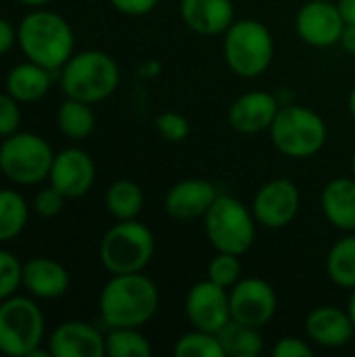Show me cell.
<instances>
[{"label":"cell","mask_w":355,"mask_h":357,"mask_svg":"<svg viewBox=\"0 0 355 357\" xmlns=\"http://www.w3.org/2000/svg\"><path fill=\"white\" fill-rule=\"evenodd\" d=\"M98 310L109 328H142L159 310V289L142 272L113 274L100 291Z\"/></svg>","instance_id":"1"},{"label":"cell","mask_w":355,"mask_h":357,"mask_svg":"<svg viewBox=\"0 0 355 357\" xmlns=\"http://www.w3.org/2000/svg\"><path fill=\"white\" fill-rule=\"evenodd\" d=\"M17 44L27 61H33L52 73L61 71L75 52V36L69 21L46 8H36L21 19Z\"/></svg>","instance_id":"2"},{"label":"cell","mask_w":355,"mask_h":357,"mask_svg":"<svg viewBox=\"0 0 355 357\" xmlns=\"http://www.w3.org/2000/svg\"><path fill=\"white\" fill-rule=\"evenodd\" d=\"M121 73L117 61L103 50H82L61 69V90L69 98L90 105L103 102L115 94Z\"/></svg>","instance_id":"3"},{"label":"cell","mask_w":355,"mask_h":357,"mask_svg":"<svg viewBox=\"0 0 355 357\" xmlns=\"http://www.w3.org/2000/svg\"><path fill=\"white\" fill-rule=\"evenodd\" d=\"M224 59L232 73L243 79L259 77L274 59V38L257 19H236L224 33Z\"/></svg>","instance_id":"4"},{"label":"cell","mask_w":355,"mask_h":357,"mask_svg":"<svg viewBox=\"0 0 355 357\" xmlns=\"http://www.w3.org/2000/svg\"><path fill=\"white\" fill-rule=\"evenodd\" d=\"M268 132L276 151L291 159H310L328 140L326 121L314 109L301 105H280Z\"/></svg>","instance_id":"5"},{"label":"cell","mask_w":355,"mask_h":357,"mask_svg":"<svg viewBox=\"0 0 355 357\" xmlns=\"http://www.w3.org/2000/svg\"><path fill=\"white\" fill-rule=\"evenodd\" d=\"M98 255L109 274L142 272L155 255V236L146 224L121 220L105 232Z\"/></svg>","instance_id":"6"},{"label":"cell","mask_w":355,"mask_h":357,"mask_svg":"<svg viewBox=\"0 0 355 357\" xmlns=\"http://www.w3.org/2000/svg\"><path fill=\"white\" fill-rule=\"evenodd\" d=\"M207 241L216 251L245 255L255 243V215L239 199L218 195L209 211L203 215Z\"/></svg>","instance_id":"7"},{"label":"cell","mask_w":355,"mask_h":357,"mask_svg":"<svg viewBox=\"0 0 355 357\" xmlns=\"http://www.w3.org/2000/svg\"><path fill=\"white\" fill-rule=\"evenodd\" d=\"M52 159L50 144L33 132H15L0 144V174L21 186L48 180Z\"/></svg>","instance_id":"8"},{"label":"cell","mask_w":355,"mask_h":357,"mask_svg":"<svg viewBox=\"0 0 355 357\" xmlns=\"http://www.w3.org/2000/svg\"><path fill=\"white\" fill-rule=\"evenodd\" d=\"M44 339V314L27 297H8L0 301V354L29 357Z\"/></svg>","instance_id":"9"},{"label":"cell","mask_w":355,"mask_h":357,"mask_svg":"<svg viewBox=\"0 0 355 357\" xmlns=\"http://www.w3.org/2000/svg\"><path fill=\"white\" fill-rule=\"evenodd\" d=\"M230 293V314L232 320L247 326L264 328L272 322L278 310V297L274 287L264 278H241Z\"/></svg>","instance_id":"10"},{"label":"cell","mask_w":355,"mask_h":357,"mask_svg":"<svg viewBox=\"0 0 355 357\" xmlns=\"http://www.w3.org/2000/svg\"><path fill=\"white\" fill-rule=\"evenodd\" d=\"M299 207L301 192L297 184L289 178H274L257 190L251 211L259 226L280 230L297 218Z\"/></svg>","instance_id":"11"},{"label":"cell","mask_w":355,"mask_h":357,"mask_svg":"<svg viewBox=\"0 0 355 357\" xmlns=\"http://www.w3.org/2000/svg\"><path fill=\"white\" fill-rule=\"evenodd\" d=\"M184 312L192 328L218 335L230 320V293L228 289L207 280L190 287L184 299Z\"/></svg>","instance_id":"12"},{"label":"cell","mask_w":355,"mask_h":357,"mask_svg":"<svg viewBox=\"0 0 355 357\" xmlns=\"http://www.w3.org/2000/svg\"><path fill=\"white\" fill-rule=\"evenodd\" d=\"M345 21L337 8V2L308 0L295 15V31L299 40L314 48H331L339 44Z\"/></svg>","instance_id":"13"},{"label":"cell","mask_w":355,"mask_h":357,"mask_svg":"<svg viewBox=\"0 0 355 357\" xmlns=\"http://www.w3.org/2000/svg\"><path fill=\"white\" fill-rule=\"evenodd\" d=\"M96 180L94 159L77 146L54 153L52 167L48 174L50 186H54L67 201L84 197Z\"/></svg>","instance_id":"14"},{"label":"cell","mask_w":355,"mask_h":357,"mask_svg":"<svg viewBox=\"0 0 355 357\" xmlns=\"http://www.w3.org/2000/svg\"><path fill=\"white\" fill-rule=\"evenodd\" d=\"M218 188L205 178H186L176 182L163 199L165 213L180 222H190L203 218L213 201L218 199Z\"/></svg>","instance_id":"15"},{"label":"cell","mask_w":355,"mask_h":357,"mask_svg":"<svg viewBox=\"0 0 355 357\" xmlns=\"http://www.w3.org/2000/svg\"><path fill=\"white\" fill-rule=\"evenodd\" d=\"M280 102L274 94L251 90L241 94L228 109V123L239 134H259L270 130Z\"/></svg>","instance_id":"16"},{"label":"cell","mask_w":355,"mask_h":357,"mask_svg":"<svg viewBox=\"0 0 355 357\" xmlns=\"http://www.w3.org/2000/svg\"><path fill=\"white\" fill-rule=\"evenodd\" d=\"M48 351L52 357H103L105 335L92 324L69 320L52 331Z\"/></svg>","instance_id":"17"},{"label":"cell","mask_w":355,"mask_h":357,"mask_svg":"<svg viewBox=\"0 0 355 357\" xmlns=\"http://www.w3.org/2000/svg\"><path fill=\"white\" fill-rule=\"evenodd\" d=\"M305 333L310 341L324 349H339L354 341L355 326L347 310L335 305H322L308 314Z\"/></svg>","instance_id":"18"},{"label":"cell","mask_w":355,"mask_h":357,"mask_svg":"<svg viewBox=\"0 0 355 357\" xmlns=\"http://www.w3.org/2000/svg\"><path fill=\"white\" fill-rule=\"evenodd\" d=\"M180 17L188 29L201 36H224L236 21L232 0H180Z\"/></svg>","instance_id":"19"},{"label":"cell","mask_w":355,"mask_h":357,"mask_svg":"<svg viewBox=\"0 0 355 357\" xmlns=\"http://www.w3.org/2000/svg\"><path fill=\"white\" fill-rule=\"evenodd\" d=\"M71 278L65 266L50 257H33L23 264L21 287L38 299H59L69 291Z\"/></svg>","instance_id":"20"},{"label":"cell","mask_w":355,"mask_h":357,"mask_svg":"<svg viewBox=\"0 0 355 357\" xmlns=\"http://www.w3.org/2000/svg\"><path fill=\"white\" fill-rule=\"evenodd\" d=\"M322 213L341 232H355V178L331 180L320 197Z\"/></svg>","instance_id":"21"},{"label":"cell","mask_w":355,"mask_h":357,"mask_svg":"<svg viewBox=\"0 0 355 357\" xmlns=\"http://www.w3.org/2000/svg\"><path fill=\"white\" fill-rule=\"evenodd\" d=\"M52 84V71L27 61L15 65L4 77V90L19 102H36L44 98Z\"/></svg>","instance_id":"22"},{"label":"cell","mask_w":355,"mask_h":357,"mask_svg":"<svg viewBox=\"0 0 355 357\" xmlns=\"http://www.w3.org/2000/svg\"><path fill=\"white\" fill-rule=\"evenodd\" d=\"M218 339L226 357H257L264 354L266 347L262 328L247 326L236 320H230L218 333Z\"/></svg>","instance_id":"23"},{"label":"cell","mask_w":355,"mask_h":357,"mask_svg":"<svg viewBox=\"0 0 355 357\" xmlns=\"http://www.w3.org/2000/svg\"><path fill=\"white\" fill-rule=\"evenodd\" d=\"M56 126L59 132L71 140L88 138L96 126V115L92 111V105L67 96L56 111Z\"/></svg>","instance_id":"24"},{"label":"cell","mask_w":355,"mask_h":357,"mask_svg":"<svg viewBox=\"0 0 355 357\" xmlns=\"http://www.w3.org/2000/svg\"><path fill=\"white\" fill-rule=\"evenodd\" d=\"M105 207L117 220H138L144 207V192L132 180H117L105 192Z\"/></svg>","instance_id":"25"},{"label":"cell","mask_w":355,"mask_h":357,"mask_svg":"<svg viewBox=\"0 0 355 357\" xmlns=\"http://www.w3.org/2000/svg\"><path fill=\"white\" fill-rule=\"evenodd\" d=\"M326 274L333 284L352 291L355 289V234L339 238L326 255Z\"/></svg>","instance_id":"26"},{"label":"cell","mask_w":355,"mask_h":357,"mask_svg":"<svg viewBox=\"0 0 355 357\" xmlns=\"http://www.w3.org/2000/svg\"><path fill=\"white\" fill-rule=\"evenodd\" d=\"M29 220L27 201L17 190H0V243L17 238Z\"/></svg>","instance_id":"27"},{"label":"cell","mask_w":355,"mask_h":357,"mask_svg":"<svg viewBox=\"0 0 355 357\" xmlns=\"http://www.w3.org/2000/svg\"><path fill=\"white\" fill-rule=\"evenodd\" d=\"M105 354L109 357H149L153 347L140 328H109L105 335Z\"/></svg>","instance_id":"28"},{"label":"cell","mask_w":355,"mask_h":357,"mask_svg":"<svg viewBox=\"0 0 355 357\" xmlns=\"http://www.w3.org/2000/svg\"><path fill=\"white\" fill-rule=\"evenodd\" d=\"M174 354L176 357H226L218 335L197 328H192L176 341Z\"/></svg>","instance_id":"29"},{"label":"cell","mask_w":355,"mask_h":357,"mask_svg":"<svg viewBox=\"0 0 355 357\" xmlns=\"http://www.w3.org/2000/svg\"><path fill=\"white\" fill-rule=\"evenodd\" d=\"M207 278L224 289H232L241 280V261L234 253L218 251L207 266Z\"/></svg>","instance_id":"30"},{"label":"cell","mask_w":355,"mask_h":357,"mask_svg":"<svg viewBox=\"0 0 355 357\" xmlns=\"http://www.w3.org/2000/svg\"><path fill=\"white\" fill-rule=\"evenodd\" d=\"M21 272L23 264L10 253L0 249V301L13 297L21 287Z\"/></svg>","instance_id":"31"},{"label":"cell","mask_w":355,"mask_h":357,"mask_svg":"<svg viewBox=\"0 0 355 357\" xmlns=\"http://www.w3.org/2000/svg\"><path fill=\"white\" fill-rule=\"evenodd\" d=\"M155 128L167 142H182L190 134V121L176 111H163L155 117Z\"/></svg>","instance_id":"32"},{"label":"cell","mask_w":355,"mask_h":357,"mask_svg":"<svg viewBox=\"0 0 355 357\" xmlns=\"http://www.w3.org/2000/svg\"><path fill=\"white\" fill-rule=\"evenodd\" d=\"M65 201H67V199H65L54 186L48 184L46 188H42V190L36 192L31 207H33V211H36L38 215H42V218H54V215H59V213L63 211Z\"/></svg>","instance_id":"33"},{"label":"cell","mask_w":355,"mask_h":357,"mask_svg":"<svg viewBox=\"0 0 355 357\" xmlns=\"http://www.w3.org/2000/svg\"><path fill=\"white\" fill-rule=\"evenodd\" d=\"M19 126H21L19 100H15L8 92H0V138L19 132Z\"/></svg>","instance_id":"34"},{"label":"cell","mask_w":355,"mask_h":357,"mask_svg":"<svg viewBox=\"0 0 355 357\" xmlns=\"http://www.w3.org/2000/svg\"><path fill=\"white\" fill-rule=\"evenodd\" d=\"M272 356L274 357H312L314 349L310 347L308 341L299 339V337H282L276 341V345L272 347Z\"/></svg>","instance_id":"35"},{"label":"cell","mask_w":355,"mask_h":357,"mask_svg":"<svg viewBox=\"0 0 355 357\" xmlns=\"http://www.w3.org/2000/svg\"><path fill=\"white\" fill-rule=\"evenodd\" d=\"M109 2L115 10H119L121 15H128V17L149 15L159 4V0H109Z\"/></svg>","instance_id":"36"},{"label":"cell","mask_w":355,"mask_h":357,"mask_svg":"<svg viewBox=\"0 0 355 357\" xmlns=\"http://www.w3.org/2000/svg\"><path fill=\"white\" fill-rule=\"evenodd\" d=\"M17 44V29L10 25V21L0 17V56L6 54Z\"/></svg>","instance_id":"37"},{"label":"cell","mask_w":355,"mask_h":357,"mask_svg":"<svg viewBox=\"0 0 355 357\" xmlns=\"http://www.w3.org/2000/svg\"><path fill=\"white\" fill-rule=\"evenodd\" d=\"M341 48L355 56V25H345L343 27V33H341V40H339Z\"/></svg>","instance_id":"38"},{"label":"cell","mask_w":355,"mask_h":357,"mask_svg":"<svg viewBox=\"0 0 355 357\" xmlns=\"http://www.w3.org/2000/svg\"><path fill=\"white\" fill-rule=\"evenodd\" d=\"M337 8L345 25H355V0H337Z\"/></svg>","instance_id":"39"},{"label":"cell","mask_w":355,"mask_h":357,"mask_svg":"<svg viewBox=\"0 0 355 357\" xmlns=\"http://www.w3.org/2000/svg\"><path fill=\"white\" fill-rule=\"evenodd\" d=\"M347 312H349V316H352L355 326V289H352V297H349V303H347Z\"/></svg>","instance_id":"40"},{"label":"cell","mask_w":355,"mask_h":357,"mask_svg":"<svg viewBox=\"0 0 355 357\" xmlns=\"http://www.w3.org/2000/svg\"><path fill=\"white\" fill-rule=\"evenodd\" d=\"M17 2L27 4V6H44V4H48V2H52V0H17Z\"/></svg>","instance_id":"41"},{"label":"cell","mask_w":355,"mask_h":357,"mask_svg":"<svg viewBox=\"0 0 355 357\" xmlns=\"http://www.w3.org/2000/svg\"><path fill=\"white\" fill-rule=\"evenodd\" d=\"M347 107H349V113H352V117H354V121H355V86H354V90L349 92V100H347Z\"/></svg>","instance_id":"42"},{"label":"cell","mask_w":355,"mask_h":357,"mask_svg":"<svg viewBox=\"0 0 355 357\" xmlns=\"http://www.w3.org/2000/svg\"><path fill=\"white\" fill-rule=\"evenodd\" d=\"M352 172H354V178H355V149H354V155H352Z\"/></svg>","instance_id":"43"},{"label":"cell","mask_w":355,"mask_h":357,"mask_svg":"<svg viewBox=\"0 0 355 357\" xmlns=\"http://www.w3.org/2000/svg\"><path fill=\"white\" fill-rule=\"evenodd\" d=\"M328 2H337V0H328Z\"/></svg>","instance_id":"44"}]
</instances>
